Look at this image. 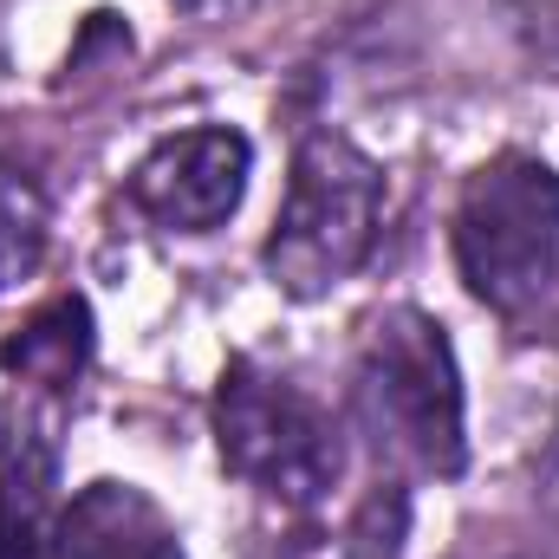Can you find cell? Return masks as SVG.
Here are the masks:
<instances>
[{
  "label": "cell",
  "instance_id": "1",
  "mask_svg": "<svg viewBox=\"0 0 559 559\" xmlns=\"http://www.w3.org/2000/svg\"><path fill=\"white\" fill-rule=\"evenodd\" d=\"M352 411L371 449L423 481H449L468 462V423H462V371L449 332L417 312L391 306L365 325L358 365H352Z\"/></svg>",
  "mask_w": 559,
  "mask_h": 559
},
{
  "label": "cell",
  "instance_id": "2",
  "mask_svg": "<svg viewBox=\"0 0 559 559\" xmlns=\"http://www.w3.org/2000/svg\"><path fill=\"white\" fill-rule=\"evenodd\" d=\"M455 274L488 312H527L559 280V169L501 150L455 195Z\"/></svg>",
  "mask_w": 559,
  "mask_h": 559
},
{
  "label": "cell",
  "instance_id": "3",
  "mask_svg": "<svg viewBox=\"0 0 559 559\" xmlns=\"http://www.w3.org/2000/svg\"><path fill=\"white\" fill-rule=\"evenodd\" d=\"M384 215V169L345 131H306L293 150L286 202L267 235V274L293 299H319L365 267Z\"/></svg>",
  "mask_w": 559,
  "mask_h": 559
},
{
  "label": "cell",
  "instance_id": "4",
  "mask_svg": "<svg viewBox=\"0 0 559 559\" xmlns=\"http://www.w3.org/2000/svg\"><path fill=\"white\" fill-rule=\"evenodd\" d=\"M215 442L222 462L286 514H312L345 475V442L332 411L254 358H235L215 384Z\"/></svg>",
  "mask_w": 559,
  "mask_h": 559
},
{
  "label": "cell",
  "instance_id": "5",
  "mask_svg": "<svg viewBox=\"0 0 559 559\" xmlns=\"http://www.w3.org/2000/svg\"><path fill=\"white\" fill-rule=\"evenodd\" d=\"M248 169H254V150L241 131L228 124L182 131V138H163L131 169V202L169 235H209L241 209Z\"/></svg>",
  "mask_w": 559,
  "mask_h": 559
},
{
  "label": "cell",
  "instance_id": "6",
  "mask_svg": "<svg viewBox=\"0 0 559 559\" xmlns=\"http://www.w3.org/2000/svg\"><path fill=\"white\" fill-rule=\"evenodd\" d=\"M59 442L46 417L7 411L0 423V559H52L59 540Z\"/></svg>",
  "mask_w": 559,
  "mask_h": 559
},
{
  "label": "cell",
  "instance_id": "7",
  "mask_svg": "<svg viewBox=\"0 0 559 559\" xmlns=\"http://www.w3.org/2000/svg\"><path fill=\"white\" fill-rule=\"evenodd\" d=\"M52 559H182V534L131 481H92L66 501Z\"/></svg>",
  "mask_w": 559,
  "mask_h": 559
},
{
  "label": "cell",
  "instance_id": "8",
  "mask_svg": "<svg viewBox=\"0 0 559 559\" xmlns=\"http://www.w3.org/2000/svg\"><path fill=\"white\" fill-rule=\"evenodd\" d=\"M85 358H92V312H85V299H79V293L46 299V306H39V312L7 338V352H0V365H7L20 384L52 391V397H66V391L79 384Z\"/></svg>",
  "mask_w": 559,
  "mask_h": 559
},
{
  "label": "cell",
  "instance_id": "9",
  "mask_svg": "<svg viewBox=\"0 0 559 559\" xmlns=\"http://www.w3.org/2000/svg\"><path fill=\"white\" fill-rule=\"evenodd\" d=\"M39 261H46V195L33 189V176L0 163V286L33 280Z\"/></svg>",
  "mask_w": 559,
  "mask_h": 559
},
{
  "label": "cell",
  "instance_id": "10",
  "mask_svg": "<svg viewBox=\"0 0 559 559\" xmlns=\"http://www.w3.org/2000/svg\"><path fill=\"white\" fill-rule=\"evenodd\" d=\"M514 559H559V554H514Z\"/></svg>",
  "mask_w": 559,
  "mask_h": 559
}]
</instances>
